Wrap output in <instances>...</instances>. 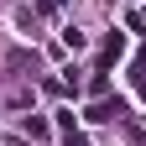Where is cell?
I'll return each instance as SVG.
<instances>
[{"instance_id": "obj_1", "label": "cell", "mask_w": 146, "mask_h": 146, "mask_svg": "<svg viewBox=\"0 0 146 146\" xmlns=\"http://www.w3.org/2000/svg\"><path fill=\"white\" fill-rule=\"evenodd\" d=\"M120 115H125V99H104L89 110V120H120Z\"/></svg>"}]
</instances>
